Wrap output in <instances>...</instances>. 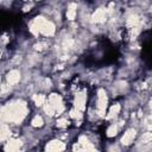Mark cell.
<instances>
[{"label": "cell", "instance_id": "1", "mask_svg": "<svg viewBox=\"0 0 152 152\" xmlns=\"http://www.w3.org/2000/svg\"><path fill=\"white\" fill-rule=\"evenodd\" d=\"M12 23H13V19L10 14L0 13V33L4 32L5 30H7Z\"/></svg>", "mask_w": 152, "mask_h": 152}]
</instances>
